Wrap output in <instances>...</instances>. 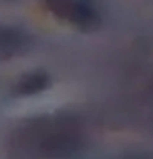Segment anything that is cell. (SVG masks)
<instances>
[{"mask_svg": "<svg viewBox=\"0 0 153 159\" xmlns=\"http://www.w3.org/2000/svg\"><path fill=\"white\" fill-rule=\"evenodd\" d=\"M50 13L80 32L101 27V8L97 0H40Z\"/></svg>", "mask_w": 153, "mask_h": 159, "instance_id": "7a4b0ae2", "label": "cell"}, {"mask_svg": "<svg viewBox=\"0 0 153 159\" xmlns=\"http://www.w3.org/2000/svg\"><path fill=\"white\" fill-rule=\"evenodd\" d=\"M50 88V75L46 71H30L23 73L21 78L15 82V88L13 92L17 96H34V94H40L44 90Z\"/></svg>", "mask_w": 153, "mask_h": 159, "instance_id": "3957f363", "label": "cell"}, {"mask_svg": "<svg viewBox=\"0 0 153 159\" xmlns=\"http://www.w3.org/2000/svg\"><path fill=\"white\" fill-rule=\"evenodd\" d=\"M13 153L23 159H67L82 147V128L73 117H38L13 134Z\"/></svg>", "mask_w": 153, "mask_h": 159, "instance_id": "6da1fadb", "label": "cell"}]
</instances>
